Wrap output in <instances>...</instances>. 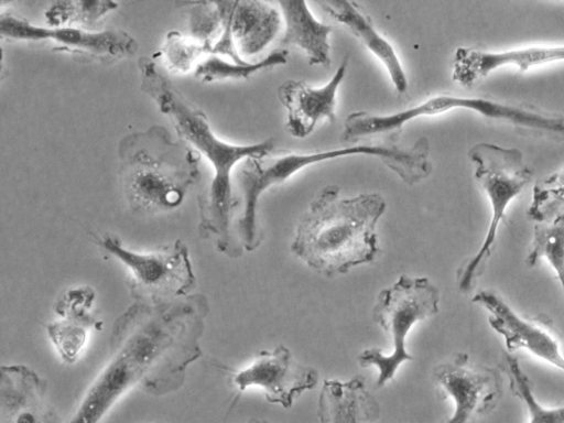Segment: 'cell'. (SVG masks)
Returning <instances> with one entry per match:
<instances>
[{"label":"cell","instance_id":"cb8c5ba5","mask_svg":"<svg viewBox=\"0 0 564 423\" xmlns=\"http://www.w3.org/2000/svg\"><path fill=\"white\" fill-rule=\"evenodd\" d=\"M117 7L118 3L113 1H56L44 15L48 26H70L73 23L94 26Z\"/></svg>","mask_w":564,"mask_h":423},{"label":"cell","instance_id":"7402d4cb","mask_svg":"<svg viewBox=\"0 0 564 423\" xmlns=\"http://www.w3.org/2000/svg\"><path fill=\"white\" fill-rule=\"evenodd\" d=\"M288 50L278 48L260 61L238 64L220 56L208 55L197 65L194 72L196 77L206 82L228 78L248 79L259 70L284 65L288 62Z\"/></svg>","mask_w":564,"mask_h":423},{"label":"cell","instance_id":"5b68a950","mask_svg":"<svg viewBox=\"0 0 564 423\" xmlns=\"http://www.w3.org/2000/svg\"><path fill=\"white\" fill-rule=\"evenodd\" d=\"M351 155L379 159L406 185L422 182L433 171L430 161V142L425 137L419 138L408 148L393 143L358 144L312 153H289L278 158H249L242 162L238 171V182L243 195V210L237 223V231L242 248L253 251L262 241L257 208L264 191L272 185L283 183L306 166Z\"/></svg>","mask_w":564,"mask_h":423},{"label":"cell","instance_id":"83f0119b","mask_svg":"<svg viewBox=\"0 0 564 423\" xmlns=\"http://www.w3.org/2000/svg\"><path fill=\"white\" fill-rule=\"evenodd\" d=\"M247 423H270V422H268L265 420H261V419H251Z\"/></svg>","mask_w":564,"mask_h":423},{"label":"cell","instance_id":"ac0fdd59","mask_svg":"<svg viewBox=\"0 0 564 423\" xmlns=\"http://www.w3.org/2000/svg\"><path fill=\"white\" fill-rule=\"evenodd\" d=\"M224 2L234 44L241 58L262 52L279 33L280 13L268 2L257 0Z\"/></svg>","mask_w":564,"mask_h":423},{"label":"cell","instance_id":"7a4b0ae2","mask_svg":"<svg viewBox=\"0 0 564 423\" xmlns=\"http://www.w3.org/2000/svg\"><path fill=\"white\" fill-rule=\"evenodd\" d=\"M138 67L141 90L171 119L178 137L203 154L214 169L210 185L198 195L200 238L209 240L229 258L241 257L243 248L232 229L237 199L232 194L231 174L240 161L269 156L274 139L251 144L223 141L213 132L205 113L184 98L153 58L140 57Z\"/></svg>","mask_w":564,"mask_h":423},{"label":"cell","instance_id":"2e32d148","mask_svg":"<svg viewBox=\"0 0 564 423\" xmlns=\"http://www.w3.org/2000/svg\"><path fill=\"white\" fill-rule=\"evenodd\" d=\"M96 291L89 285L69 288L56 299V319L46 325V333L65 364H74L86 344L91 328H101L102 322L91 312Z\"/></svg>","mask_w":564,"mask_h":423},{"label":"cell","instance_id":"4fadbf2b","mask_svg":"<svg viewBox=\"0 0 564 423\" xmlns=\"http://www.w3.org/2000/svg\"><path fill=\"white\" fill-rule=\"evenodd\" d=\"M556 62H564V44L528 45L503 51L460 46L454 53L452 79L460 86L471 87L501 67L514 66L519 72H525Z\"/></svg>","mask_w":564,"mask_h":423},{"label":"cell","instance_id":"603a6c76","mask_svg":"<svg viewBox=\"0 0 564 423\" xmlns=\"http://www.w3.org/2000/svg\"><path fill=\"white\" fill-rule=\"evenodd\" d=\"M503 371L509 381L513 395L520 399L528 411V423H564V405L546 408L536 400L532 382L522 369L519 360L509 352L505 354Z\"/></svg>","mask_w":564,"mask_h":423},{"label":"cell","instance_id":"ffe728a7","mask_svg":"<svg viewBox=\"0 0 564 423\" xmlns=\"http://www.w3.org/2000/svg\"><path fill=\"white\" fill-rule=\"evenodd\" d=\"M285 22L281 45L302 48L310 65H330L329 34L332 26L318 21L303 0H280Z\"/></svg>","mask_w":564,"mask_h":423},{"label":"cell","instance_id":"30bf717a","mask_svg":"<svg viewBox=\"0 0 564 423\" xmlns=\"http://www.w3.org/2000/svg\"><path fill=\"white\" fill-rule=\"evenodd\" d=\"M0 34L2 39L14 41H53L58 45L54 50L86 53L102 62L131 57L138 51L137 41L122 30L41 26L3 12L0 15Z\"/></svg>","mask_w":564,"mask_h":423},{"label":"cell","instance_id":"7c38bea8","mask_svg":"<svg viewBox=\"0 0 564 423\" xmlns=\"http://www.w3.org/2000/svg\"><path fill=\"white\" fill-rule=\"evenodd\" d=\"M231 381L239 392L257 387L268 402L289 409L296 397L316 387L318 372L297 362L288 347L278 345L259 351L249 366L234 373Z\"/></svg>","mask_w":564,"mask_h":423},{"label":"cell","instance_id":"9a60e30c","mask_svg":"<svg viewBox=\"0 0 564 423\" xmlns=\"http://www.w3.org/2000/svg\"><path fill=\"white\" fill-rule=\"evenodd\" d=\"M47 381L24 365L0 368L1 423H58L47 400Z\"/></svg>","mask_w":564,"mask_h":423},{"label":"cell","instance_id":"44dd1931","mask_svg":"<svg viewBox=\"0 0 564 423\" xmlns=\"http://www.w3.org/2000/svg\"><path fill=\"white\" fill-rule=\"evenodd\" d=\"M542 258L552 267L564 290V212L534 226L525 264L534 267Z\"/></svg>","mask_w":564,"mask_h":423},{"label":"cell","instance_id":"ba28073f","mask_svg":"<svg viewBox=\"0 0 564 423\" xmlns=\"http://www.w3.org/2000/svg\"><path fill=\"white\" fill-rule=\"evenodd\" d=\"M91 239L126 265L127 285L134 302L158 304L194 293L196 275L183 240L140 252L127 248L115 235L91 234Z\"/></svg>","mask_w":564,"mask_h":423},{"label":"cell","instance_id":"4316f807","mask_svg":"<svg viewBox=\"0 0 564 423\" xmlns=\"http://www.w3.org/2000/svg\"><path fill=\"white\" fill-rule=\"evenodd\" d=\"M191 37L213 50L221 34L224 18L218 1L186 2Z\"/></svg>","mask_w":564,"mask_h":423},{"label":"cell","instance_id":"484cf974","mask_svg":"<svg viewBox=\"0 0 564 423\" xmlns=\"http://www.w3.org/2000/svg\"><path fill=\"white\" fill-rule=\"evenodd\" d=\"M162 52L170 66L182 73L195 70L205 57L212 55L210 47L175 31L166 34Z\"/></svg>","mask_w":564,"mask_h":423},{"label":"cell","instance_id":"3957f363","mask_svg":"<svg viewBox=\"0 0 564 423\" xmlns=\"http://www.w3.org/2000/svg\"><path fill=\"white\" fill-rule=\"evenodd\" d=\"M326 185L300 217L291 252L316 273L332 279L352 268L373 262L381 249L376 227L387 203L378 193L339 196Z\"/></svg>","mask_w":564,"mask_h":423},{"label":"cell","instance_id":"5bb4252c","mask_svg":"<svg viewBox=\"0 0 564 423\" xmlns=\"http://www.w3.org/2000/svg\"><path fill=\"white\" fill-rule=\"evenodd\" d=\"M348 67L344 57L335 74L322 87H312L303 80L286 79L278 87V99L288 110L285 129L292 137L305 138L323 119H336V94Z\"/></svg>","mask_w":564,"mask_h":423},{"label":"cell","instance_id":"e0dca14e","mask_svg":"<svg viewBox=\"0 0 564 423\" xmlns=\"http://www.w3.org/2000/svg\"><path fill=\"white\" fill-rule=\"evenodd\" d=\"M380 413V404L367 389L364 376L323 381L316 409L319 423H376Z\"/></svg>","mask_w":564,"mask_h":423},{"label":"cell","instance_id":"6da1fadb","mask_svg":"<svg viewBox=\"0 0 564 423\" xmlns=\"http://www.w3.org/2000/svg\"><path fill=\"white\" fill-rule=\"evenodd\" d=\"M203 293L164 303L134 302L113 322L108 359L66 423H100L133 388L163 397L180 390L187 368L203 356L209 314Z\"/></svg>","mask_w":564,"mask_h":423},{"label":"cell","instance_id":"d6986e66","mask_svg":"<svg viewBox=\"0 0 564 423\" xmlns=\"http://www.w3.org/2000/svg\"><path fill=\"white\" fill-rule=\"evenodd\" d=\"M334 20L344 24L386 67L399 94L408 90L409 83L401 61L392 44L375 29L371 19L356 2L326 0L318 2Z\"/></svg>","mask_w":564,"mask_h":423},{"label":"cell","instance_id":"f1b7e54d","mask_svg":"<svg viewBox=\"0 0 564 423\" xmlns=\"http://www.w3.org/2000/svg\"><path fill=\"white\" fill-rule=\"evenodd\" d=\"M154 423H161V422H154Z\"/></svg>","mask_w":564,"mask_h":423},{"label":"cell","instance_id":"8fae6325","mask_svg":"<svg viewBox=\"0 0 564 423\" xmlns=\"http://www.w3.org/2000/svg\"><path fill=\"white\" fill-rule=\"evenodd\" d=\"M471 301L489 313V325L502 336L509 352L525 349L564 371V354L553 322L547 316H523L491 290H480Z\"/></svg>","mask_w":564,"mask_h":423},{"label":"cell","instance_id":"9c48e42d","mask_svg":"<svg viewBox=\"0 0 564 423\" xmlns=\"http://www.w3.org/2000/svg\"><path fill=\"white\" fill-rule=\"evenodd\" d=\"M432 379L438 394L454 402L452 415L443 423H477L497 406L502 395L498 370L473 365L467 352H457L438 364Z\"/></svg>","mask_w":564,"mask_h":423},{"label":"cell","instance_id":"277c9868","mask_svg":"<svg viewBox=\"0 0 564 423\" xmlns=\"http://www.w3.org/2000/svg\"><path fill=\"white\" fill-rule=\"evenodd\" d=\"M118 158L120 184L133 212L173 210L199 178L200 154L160 124L124 135Z\"/></svg>","mask_w":564,"mask_h":423},{"label":"cell","instance_id":"d4e9b609","mask_svg":"<svg viewBox=\"0 0 564 423\" xmlns=\"http://www.w3.org/2000/svg\"><path fill=\"white\" fill-rule=\"evenodd\" d=\"M564 212V169L535 182L528 216L547 223Z\"/></svg>","mask_w":564,"mask_h":423},{"label":"cell","instance_id":"8992f818","mask_svg":"<svg viewBox=\"0 0 564 423\" xmlns=\"http://www.w3.org/2000/svg\"><path fill=\"white\" fill-rule=\"evenodd\" d=\"M440 311V291L426 276L401 274L391 285L380 290L372 306V321L389 336L393 346L386 355L380 348L362 350L360 367L378 369L376 389L387 384L404 361L414 357L406 349V337L414 324L429 319Z\"/></svg>","mask_w":564,"mask_h":423},{"label":"cell","instance_id":"52a82bcc","mask_svg":"<svg viewBox=\"0 0 564 423\" xmlns=\"http://www.w3.org/2000/svg\"><path fill=\"white\" fill-rule=\"evenodd\" d=\"M468 158L474 164L476 182L489 198L491 217L479 250L456 271L460 292L473 289L482 274L492 253L498 228L506 218L508 205L533 177V171L524 163L522 152L516 148L480 142L470 148Z\"/></svg>","mask_w":564,"mask_h":423}]
</instances>
